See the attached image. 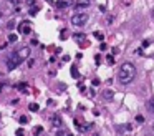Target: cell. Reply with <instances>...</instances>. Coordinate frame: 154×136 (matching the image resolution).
<instances>
[{"label":"cell","instance_id":"1","mask_svg":"<svg viewBox=\"0 0 154 136\" xmlns=\"http://www.w3.org/2000/svg\"><path fill=\"white\" fill-rule=\"evenodd\" d=\"M118 78H119V82L123 85H129L136 78V66L132 65V63H129V61L123 63L119 71H118Z\"/></svg>","mask_w":154,"mask_h":136},{"label":"cell","instance_id":"2","mask_svg":"<svg viewBox=\"0 0 154 136\" xmlns=\"http://www.w3.org/2000/svg\"><path fill=\"white\" fill-rule=\"evenodd\" d=\"M86 22H88V15L86 13H75L71 17V23L75 27H83Z\"/></svg>","mask_w":154,"mask_h":136},{"label":"cell","instance_id":"3","mask_svg":"<svg viewBox=\"0 0 154 136\" xmlns=\"http://www.w3.org/2000/svg\"><path fill=\"white\" fill-rule=\"evenodd\" d=\"M13 55H15V56H17V58H18L20 61L25 60V58H28V55H30V47H23V48L17 50Z\"/></svg>","mask_w":154,"mask_h":136},{"label":"cell","instance_id":"4","mask_svg":"<svg viewBox=\"0 0 154 136\" xmlns=\"http://www.w3.org/2000/svg\"><path fill=\"white\" fill-rule=\"evenodd\" d=\"M18 63H20V60L17 58L15 55H12L10 58L7 60V68H8V70H13V68H17V66H18Z\"/></svg>","mask_w":154,"mask_h":136},{"label":"cell","instance_id":"5","mask_svg":"<svg viewBox=\"0 0 154 136\" xmlns=\"http://www.w3.org/2000/svg\"><path fill=\"white\" fill-rule=\"evenodd\" d=\"M18 32H20V33H25V35H28V33L32 32V27H30V23H28V22H22V23H20V27H18Z\"/></svg>","mask_w":154,"mask_h":136},{"label":"cell","instance_id":"6","mask_svg":"<svg viewBox=\"0 0 154 136\" xmlns=\"http://www.w3.org/2000/svg\"><path fill=\"white\" fill-rule=\"evenodd\" d=\"M88 7H89V0H78L76 3H75V8H78V10L88 8Z\"/></svg>","mask_w":154,"mask_h":136},{"label":"cell","instance_id":"7","mask_svg":"<svg viewBox=\"0 0 154 136\" xmlns=\"http://www.w3.org/2000/svg\"><path fill=\"white\" fill-rule=\"evenodd\" d=\"M55 7H58V8H66V7H70V0H58L55 3Z\"/></svg>","mask_w":154,"mask_h":136},{"label":"cell","instance_id":"8","mask_svg":"<svg viewBox=\"0 0 154 136\" xmlns=\"http://www.w3.org/2000/svg\"><path fill=\"white\" fill-rule=\"evenodd\" d=\"M146 108H148V111L154 113V96H153V98H149V100H148V103H146Z\"/></svg>","mask_w":154,"mask_h":136},{"label":"cell","instance_id":"9","mask_svg":"<svg viewBox=\"0 0 154 136\" xmlns=\"http://www.w3.org/2000/svg\"><path fill=\"white\" fill-rule=\"evenodd\" d=\"M103 96H105L106 100H113V98H114V91H111V90H105V91H103Z\"/></svg>","mask_w":154,"mask_h":136},{"label":"cell","instance_id":"10","mask_svg":"<svg viewBox=\"0 0 154 136\" xmlns=\"http://www.w3.org/2000/svg\"><path fill=\"white\" fill-rule=\"evenodd\" d=\"M51 123H53V126L60 128V126H61V118H60V116H53V118H51Z\"/></svg>","mask_w":154,"mask_h":136},{"label":"cell","instance_id":"11","mask_svg":"<svg viewBox=\"0 0 154 136\" xmlns=\"http://www.w3.org/2000/svg\"><path fill=\"white\" fill-rule=\"evenodd\" d=\"M71 76H73V78H76V80L80 78V73H78V68H76L75 65L71 66Z\"/></svg>","mask_w":154,"mask_h":136},{"label":"cell","instance_id":"12","mask_svg":"<svg viewBox=\"0 0 154 136\" xmlns=\"http://www.w3.org/2000/svg\"><path fill=\"white\" fill-rule=\"evenodd\" d=\"M28 109H30V111H38L40 106L37 103H30V105H28Z\"/></svg>","mask_w":154,"mask_h":136},{"label":"cell","instance_id":"13","mask_svg":"<svg viewBox=\"0 0 154 136\" xmlns=\"http://www.w3.org/2000/svg\"><path fill=\"white\" fill-rule=\"evenodd\" d=\"M17 40H18V37H17L15 33H10V35H8V42H10V43H15Z\"/></svg>","mask_w":154,"mask_h":136},{"label":"cell","instance_id":"14","mask_svg":"<svg viewBox=\"0 0 154 136\" xmlns=\"http://www.w3.org/2000/svg\"><path fill=\"white\" fill-rule=\"evenodd\" d=\"M94 38H96V40H99V42H101V40L105 38V35H103V33H101V32H94Z\"/></svg>","mask_w":154,"mask_h":136},{"label":"cell","instance_id":"15","mask_svg":"<svg viewBox=\"0 0 154 136\" xmlns=\"http://www.w3.org/2000/svg\"><path fill=\"white\" fill-rule=\"evenodd\" d=\"M106 60H108L110 65H113V63H114V56H113V55H108V56H106Z\"/></svg>","mask_w":154,"mask_h":136},{"label":"cell","instance_id":"16","mask_svg":"<svg viewBox=\"0 0 154 136\" xmlns=\"http://www.w3.org/2000/svg\"><path fill=\"white\" fill-rule=\"evenodd\" d=\"M20 123H22V125L28 123V116H25V114H23V116H20Z\"/></svg>","mask_w":154,"mask_h":136},{"label":"cell","instance_id":"17","mask_svg":"<svg viewBox=\"0 0 154 136\" xmlns=\"http://www.w3.org/2000/svg\"><path fill=\"white\" fill-rule=\"evenodd\" d=\"M136 121H138V123H144V116L143 114H138V116H136Z\"/></svg>","mask_w":154,"mask_h":136},{"label":"cell","instance_id":"18","mask_svg":"<svg viewBox=\"0 0 154 136\" xmlns=\"http://www.w3.org/2000/svg\"><path fill=\"white\" fill-rule=\"evenodd\" d=\"M35 135H40V133H43V128L42 126H38V128H35V131H33Z\"/></svg>","mask_w":154,"mask_h":136},{"label":"cell","instance_id":"19","mask_svg":"<svg viewBox=\"0 0 154 136\" xmlns=\"http://www.w3.org/2000/svg\"><path fill=\"white\" fill-rule=\"evenodd\" d=\"M56 135H61V136H66V135H70L68 131H65V130H61V131H56Z\"/></svg>","mask_w":154,"mask_h":136},{"label":"cell","instance_id":"20","mask_svg":"<svg viewBox=\"0 0 154 136\" xmlns=\"http://www.w3.org/2000/svg\"><path fill=\"white\" fill-rule=\"evenodd\" d=\"M25 86H27V83H18V90H25Z\"/></svg>","mask_w":154,"mask_h":136},{"label":"cell","instance_id":"21","mask_svg":"<svg viewBox=\"0 0 154 136\" xmlns=\"http://www.w3.org/2000/svg\"><path fill=\"white\" fill-rule=\"evenodd\" d=\"M15 133H17V135H25V131H23V130H22V128H18V130H17V131H15Z\"/></svg>","mask_w":154,"mask_h":136},{"label":"cell","instance_id":"22","mask_svg":"<svg viewBox=\"0 0 154 136\" xmlns=\"http://www.w3.org/2000/svg\"><path fill=\"white\" fill-rule=\"evenodd\" d=\"M99 48H101V50H103V52H105V50L108 48V45H106V43H101V45H99Z\"/></svg>","mask_w":154,"mask_h":136},{"label":"cell","instance_id":"23","mask_svg":"<svg viewBox=\"0 0 154 136\" xmlns=\"http://www.w3.org/2000/svg\"><path fill=\"white\" fill-rule=\"evenodd\" d=\"M153 130H154V121H153Z\"/></svg>","mask_w":154,"mask_h":136}]
</instances>
